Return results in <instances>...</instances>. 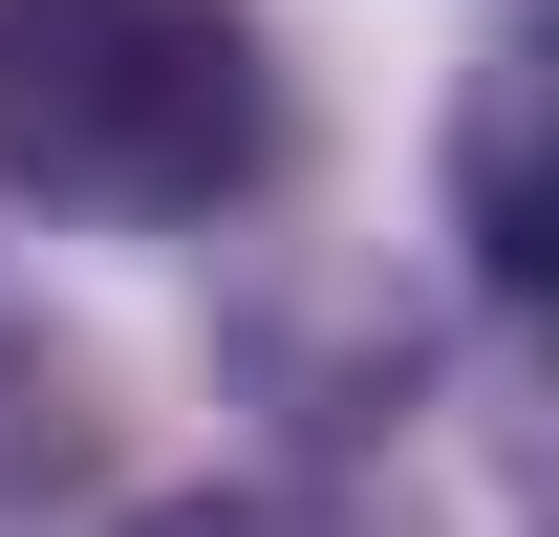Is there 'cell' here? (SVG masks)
Segmentation results:
<instances>
[{"label": "cell", "instance_id": "obj_1", "mask_svg": "<svg viewBox=\"0 0 559 537\" xmlns=\"http://www.w3.org/2000/svg\"><path fill=\"white\" fill-rule=\"evenodd\" d=\"M280 172V44L237 0H0V194L194 237Z\"/></svg>", "mask_w": 559, "mask_h": 537}, {"label": "cell", "instance_id": "obj_2", "mask_svg": "<svg viewBox=\"0 0 559 537\" xmlns=\"http://www.w3.org/2000/svg\"><path fill=\"white\" fill-rule=\"evenodd\" d=\"M452 237H474L495 301H538V44H495L474 108H452Z\"/></svg>", "mask_w": 559, "mask_h": 537}, {"label": "cell", "instance_id": "obj_3", "mask_svg": "<svg viewBox=\"0 0 559 537\" xmlns=\"http://www.w3.org/2000/svg\"><path fill=\"white\" fill-rule=\"evenodd\" d=\"M130 537H323V516H301V494H259V473H194V494H151Z\"/></svg>", "mask_w": 559, "mask_h": 537}]
</instances>
